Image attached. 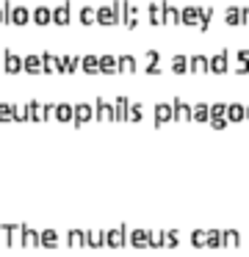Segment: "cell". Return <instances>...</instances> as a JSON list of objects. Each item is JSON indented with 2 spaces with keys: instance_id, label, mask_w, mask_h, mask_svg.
Listing matches in <instances>:
<instances>
[{
  "instance_id": "21",
  "label": "cell",
  "mask_w": 249,
  "mask_h": 257,
  "mask_svg": "<svg viewBox=\"0 0 249 257\" xmlns=\"http://www.w3.org/2000/svg\"><path fill=\"white\" fill-rule=\"evenodd\" d=\"M83 246H89V249H100V246H105V232H100V229H86V241H83Z\"/></svg>"
},
{
  "instance_id": "15",
  "label": "cell",
  "mask_w": 249,
  "mask_h": 257,
  "mask_svg": "<svg viewBox=\"0 0 249 257\" xmlns=\"http://www.w3.org/2000/svg\"><path fill=\"white\" fill-rule=\"evenodd\" d=\"M31 20H34L36 25H50V22H53V8H47V6H36L34 11H31Z\"/></svg>"
},
{
  "instance_id": "40",
  "label": "cell",
  "mask_w": 249,
  "mask_h": 257,
  "mask_svg": "<svg viewBox=\"0 0 249 257\" xmlns=\"http://www.w3.org/2000/svg\"><path fill=\"white\" fill-rule=\"evenodd\" d=\"M150 22L158 28V25H164V17H161V3H150Z\"/></svg>"
},
{
  "instance_id": "41",
  "label": "cell",
  "mask_w": 249,
  "mask_h": 257,
  "mask_svg": "<svg viewBox=\"0 0 249 257\" xmlns=\"http://www.w3.org/2000/svg\"><path fill=\"white\" fill-rule=\"evenodd\" d=\"M210 119H227V105H224V103H213V105H210Z\"/></svg>"
},
{
  "instance_id": "2",
  "label": "cell",
  "mask_w": 249,
  "mask_h": 257,
  "mask_svg": "<svg viewBox=\"0 0 249 257\" xmlns=\"http://www.w3.org/2000/svg\"><path fill=\"white\" fill-rule=\"evenodd\" d=\"M172 122H191V103H186L183 97L172 100Z\"/></svg>"
},
{
  "instance_id": "18",
  "label": "cell",
  "mask_w": 249,
  "mask_h": 257,
  "mask_svg": "<svg viewBox=\"0 0 249 257\" xmlns=\"http://www.w3.org/2000/svg\"><path fill=\"white\" fill-rule=\"evenodd\" d=\"M127 108H130V100L117 97L114 100V119H117V122H127Z\"/></svg>"
},
{
  "instance_id": "44",
  "label": "cell",
  "mask_w": 249,
  "mask_h": 257,
  "mask_svg": "<svg viewBox=\"0 0 249 257\" xmlns=\"http://www.w3.org/2000/svg\"><path fill=\"white\" fill-rule=\"evenodd\" d=\"M235 61L241 67H249V50H235Z\"/></svg>"
},
{
  "instance_id": "5",
  "label": "cell",
  "mask_w": 249,
  "mask_h": 257,
  "mask_svg": "<svg viewBox=\"0 0 249 257\" xmlns=\"http://www.w3.org/2000/svg\"><path fill=\"white\" fill-rule=\"evenodd\" d=\"M180 25L200 28V6H183V11H180Z\"/></svg>"
},
{
  "instance_id": "6",
  "label": "cell",
  "mask_w": 249,
  "mask_h": 257,
  "mask_svg": "<svg viewBox=\"0 0 249 257\" xmlns=\"http://www.w3.org/2000/svg\"><path fill=\"white\" fill-rule=\"evenodd\" d=\"M227 70H230V53L221 50V53H216V56L210 58V72H213V75H224Z\"/></svg>"
},
{
  "instance_id": "34",
  "label": "cell",
  "mask_w": 249,
  "mask_h": 257,
  "mask_svg": "<svg viewBox=\"0 0 249 257\" xmlns=\"http://www.w3.org/2000/svg\"><path fill=\"white\" fill-rule=\"evenodd\" d=\"M210 20H213V8H210V6H202L200 8V31L210 28Z\"/></svg>"
},
{
  "instance_id": "22",
  "label": "cell",
  "mask_w": 249,
  "mask_h": 257,
  "mask_svg": "<svg viewBox=\"0 0 249 257\" xmlns=\"http://www.w3.org/2000/svg\"><path fill=\"white\" fill-rule=\"evenodd\" d=\"M22 70L28 72V75H42V56H25L22 58Z\"/></svg>"
},
{
  "instance_id": "12",
  "label": "cell",
  "mask_w": 249,
  "mask_h": 257,
  "mask_svg": "<svg viewBox=\"0 0 249 257\" xmlns=\"http://www.w3.org/2000/svg\"><path fill=\"white\" fill-rule=\"evenodd\" d=\"M127 243L136 246V249H147V246H150V232H147V229H130Z\"/></svg>"
},
{
  "instance_id": "27",
  "label": "cell",
  "mask_w": 249,
  "mask_h": 257,
  "mask_svg": "<svg viewBox=\"0 0 249 257\" xmlns=\"http://www.w3.org/2000/svg\"><path fill=\"white\" fill-rule=\"evenodd\" d=\"M238 243H241V232H238V229H224V232H221V246H224V249H227V246H238Z\"/></svg>"
},
{
  "instance_id": "14",
  "label": "cell",
  "mask_w": 249,
  "mask_h": 257,
  "mask_svg": "<svg viewBox=\"0 0 249 257\" xmlns=\"http://www.w3.org/2000/svg\"><path fill=\"white\" fill-rule=\"evenodd\" d=\"M97 22L105 25V28L119 25V20H117V14H114V8H111V6H100V8H97Z\"/></svg>"
},
{
  "instance_id": "39",
  "label": "cell",
  "mask_w": 249,
  "mask_h": 257,
  "mask_svg": "<svg viewBox=\"0 0 249 257\" xmlns=\"http://www.w3.org/2000/svg\"><path fill=\"white\" fill-rule=\"evenodd\" d=\"M208 249H221V232L219 229H208Z\"/></svg>"
},
{
  "instance_id": "17",
  "label": "cell",
  "mask_w": 249,
  "mask_h": 257,
  "mask_svg": "<svg viewBox=\"0 0 249 257\" xmlns=\"http://www.w3.org/2000/svg\"><path fill=\"white\" fill-rule=\"evenodd\" d=\"M20 243L22 246H31V249H34V246H39V232H36L34 227H28V224H22V229H20Z\"/></svg>"
},
{
  "instance_id": "1",
  "label": "cell",
  "mask_w": 249,
  "mask_h": 257,
  "mask_svg": "<svg viewBox=\"0 0 249 257\" xmlns=\"http://www.w3.org/2000/svg\"><path fill=\"white\" fill-rule=\"evenodd\" d=\"M124 243H127V224H119L117 229H108V232H105V246L122 249Z\"/></svg>"
},
{
  "instance_id": "31",
  "label": "cell",
  "mask_w": 249,
  "mask_h": 257,
  "mask_svg": "<svg viewBox=\"0 0 249 257\" xmlns=\"http://www.w3.org/2000/svg\"><path fill=\"white\" fill-rule=\"evenodd\" d=\"M172 72L174 75H186L188 72V56H174L172 58Z\"/></svg>"
},
{
  "instance_id": "42",
  "label": "cell",
  "mask_w": 249,
  "mask_h": 257,
  "mask_svg": "<svg viewBox=\"0 0 249 257\" xmlns=\"http://www.w3.org/2000/svg\"><path fill=\"white\" fill-rule=\"evenodd\" d=\"M164 229H158V232H150V246L152 249H164Z\"/></svg>"
},
{
  "instance_id": "25",
  "label": "cell",
  "mask_w": 249,
  "mask_h": 257,
  "mask_svg": "<svg viewBox=\"0 0 249 257\" xmlns=\"http://www.w3.org/2000/svg\"><path fill=\"white\" fill-rule=\"evenodd\" d=\"M81 70L86 72V75H97V72H100V56H83Z\"/></svg>"
},
{
  "instance_id": "4",
  "label": "cell",
  "mask_w": 249,
  "mask_h": 257,
  "mask_svg": "<svg viewBox=\"0 0 249 257\" xmlns=\"http://www.w3.org/2000/svg\"><path fill=\"white\" fill-rule=\"evenodd\" d=\"M94 119L97 122H117V119H114V105L105 103L103 97L94 100Z\"/></svg>"
},
{
  "instance_id": "20",
  "label": "cell",
  "mask_w": 249,
  "mask_h": 257,
  "mask_svg": "<svg viewBox=\"0 0 249 257\" xmlns=\"http://www.w3.org/2000/svg\"><path fill=\"white\" fill-rule=\"evenodd\" d=\"M42 70L47 72H61V58L53 56V53H42Z\"/></svg>"
},
{
  "instance_id": "49",
  "label": "cell",
  "mask_w": 249,
  "mask_h": 257,
  "mask_svg": "<svg viewBox=\"0 0 249 257\" xmlns=\"http://www.w3.org/2000/svg\"><path fill=\"white\" fill-rule=\"evenodd\" d=\"M247 122H249V105H247Z\"/></svg>"
},
{
  "instance_id": "16",
  "label": "cell",
  "mask_w": 249,
  "mask_h": 257,
  "mask_svg": "<svg viewBox=\"0 0 249 257\" xmlns=\"http://www.w3.org/2000/svg\"><path fill=\"white\" fill-rule=\"evenodd\" d=\"M166 122H172V103H158L155 105V125H166Z\"/></svg>"
},
{
  "instance_id": "19",
  "label": "cell",
  "mask_w": 249,
  "mask_h": 257,
  "mask_svg": "<svg viewBox=\"0 0 249 257\" xmlns=\"http://www.w3.org/2000/svg\"><path fill=\"white\" fill-rule=\"evenodd\" d=\"M100 72H103V75H117L119 58L117 56H100Z\"/></svg>"
},
{
  "instance_id": "45",
  "label": "cell",
  "mask_w": 249,
  "mask_h": 257,
  "mask_svg": "<svg viewBox=\"0 0 249 257\" xmlns=\"http://www.w3.org/2000/svg\"><path fill=\"white\" fill-rule=\"evenodd\" d=\"M208 125L213 127V130H224V127L230 125V122H227V119H210V122H208Z\"/></svg>"
},
{
  "instance_id": "36",
  "label": "cell",
  "mask_w": 249,
  "mask_h": 257,
  "mask_svg": "<svg viewBox=\"0 0 249 257\" xmlns=\"http://www.w3.org/2000/svg\"><path fill=\"white\" fill-rule=\"evenodd\" d=\"M138 64L133 56H119V72H136Z\"/></svg>"
},
{
  "instance_id": "26",
  "label": "cell",
  "mask_w": 249,
  "mask_h": 257,
  "mask_svg": "<svg viewBox=\"0 0 249 257\" xmlns=\"http://www.w3.org/2000/svg\"><path fill=\"white\" fill-rule=\"evenodd\" d=\"M127 31H136L138 28V8L136 6H127L124 8V22H122Z\"/></svg>"
},
{
  "instance_id": "9",
  "label": "cell",
  "mask_w": 249,
  "mask_h": 257,
  "mask_svg": "<svg viewBox=\"0 0 249 257\" xmlns=\"http://www.w3.org/2000/svg\"><path fill=\"white\" fill-rule=\"evenodd\" d=\"M3 67H6L8 75H17V72H22V56H17L14 50H6V53H3Z\"/></svg>"
},
{
  "instance_id": "48",
  "label": "cell",
  "mask_w": 249,
  "mask_h": 257,
  "mask_svg": "<svg viewBox=\"0 0 249 257\" xmlns=\"http://www.w3.org/2000/svg\"><path fill=\"white\" fill-rule=\"evenodd\" d=\"M0 22H6V17H3V6H0Z\"/></svg>"
},
{
  "instance_id": "35",
  "label": "cell",
  "mask_w": 249,
  "mask_h": 257,
  "mask_svg": "<svg viewBox=\"0 0 249 257\" xmlns=\"http://www.w3.org/2000/svg\"><path fill=\"white\" fill-rule=\"evenodd\" d=\"M83 241H86V232H83V229H69V232H67V243H69V246H83Z\"/></svg>"
},
{
  "instance_id": "11",
  "label": "cell",
  "mask_w": 249,
  "mask_h": 257,
  "mask_svg": "<svg viewBox=\"0 0 249 257\" xmlns=\"http://www.w3.org/2000/svg\"><path fill=\"white\" fill-rule=\"evenodd\" d=\"M8 25H28L31 22V11L25 6H11V14H8Z\"/></svg>"
},
{
  "instance_id": "33",
  "label": "cell",
  "mask_w": 249,
  "mask_h": 257,
  "mask_svg": "<svg viewBox=\"0 0 249 257\" xmlns=\"http://www.w3.org/2000/svg\"><path fill=\"white\" fill-rule=\"evenodd\" d=\"M144 119V108H141V103H130V108H127V122H141Z\"/></svg>"
},
{
  "instance_id": "7",
  "label": "cell",
  "mask_w": 249,
  "mask_h": 257,
  "mask_svg": "<svg viewBox=\"0 0 249 257\" xmlns=\"http://www.w3.org/2000/svg\"><path fill=\"white\" fill-rule=\"evenodd\" d=\"M188 72H194V75H205V72H210V58L208 56H191L188 58Z\"/></svg>"
},
{
  "instance_id": "23",
  "label": "cell",
  "mask_w": 249,
  "mask_h": 257,
  "mask_svg": "<svg viewBox=\"0 0 249 257\" xmlns=\"http://www.w3.org/2000/svg\"><path fill=\"white\" fill-rule=\"evenodd\" d=\"M247 119V108H244L241 103H230L227 105V122L233 125V122H244Z\"/></svg>"
},
{
  "instance_id": "8",
  "label": "cell",
  "mask_w": 249,
  "mask_h": 257,
  "mask_svg": "<svg viewBox=\"0 0 249 257\" xmlns=\"http://www.w3.org/2000/svg\"><path fill=\"white\" fill-rule=\"evenodd\" d=\"M191 122H197V125L210 122V105L208 103H191Z\"/></svg>"
},
{
  "instance_id": "3",
  "label": "cell",
  "mask_w": 249,
  "mask_h": 257,
  "mask_svg": "<svg viewBox=\"0 0 249 257\" xmlns=\"http://www.w3.org/2000/svg\"><path fill=\"white\" fill-rule=\"evenodd\" d=\"M91 119H94V108H91L89 103L72 105V122H75V125H86V122H91Z\"/></svg>"
},
{
  "instance_id": "13",
  "label": "cell",
  "mask_w": 249,
  "mask_h": 257,
  "mask_svg": "<svg viewBox=\"0 0 249 257\" xmlns=\"http://www.w3.org/2000/svg\"><path fill=\"white\" fill-rule=\"evenodd\" d=\"M161 17H164V22H169V25H180V11L169 0H161Z\"/></svg>"
},
{
  "instance_id": "47",
  "label": "cell",
  "mask_w": 249,
  "mask_h": 257,
  "mask_svg": "<svg viewBox=\"0 0 249 257\" xmlns=\"http://www.w3.org/2000/svg\"><path fill=\"white\" fill-rule=\"evenodd\" d=\"M238 11H241V25H249V6L238 8Z\"/></svg>"
},
{
  "instance_id": "30",
  "label": "cell",
  "mask_w": 249,
  "mask_h": 257,
  "mask_svg": "<svg viewBox=\"0 0 249 257\" xmlns=\"http://www.w3.org/2000/svg\"><path fill=\"white\" fill-rule=\"evenodd\" d=\"M78 17H81L83 25H94V22H97V8L94 6H83Z\"/></svg>"
},
{
  "instance_id": "10",
  "label": "cell",
  "mask_w": 249,
  "mask_h": 257,
  "mask_svg": "<svg viewBox=\"0 0 249 257\" xmlns=\"http://www.w3.org/2000/svg\"><path fill=\"white\" fill-rule=\"evenodd\" d=\"M69 11H72V3H69V0H64L61 6L53 8V22H55V25H69V20H72V14H69Z\"/></svg>"
},
{
  "instance_id": "24",
  "label": "cell",
  "mask_w": 249,
  "mask_h": 257,
  "mask_svg": "<svg viewBox=\"0 0 249 257\" xmlns=\"http://www.w3.org/2000/svg\"><path fill=\"white\" fill-rule=\"evenodd\" d=\"M39 246L55 249V246H58V232H55V229H42L39 232Z\"/></svg>"
},
{
  "instance_id": "32",
  "label": "cell",
  "mask_w": 249,
  "mask_h": 257,
  "mask_svg": "<svg viewBox=\"0 0 249 257\" xmlns=\"http://www.w3.org/2000/svg\"><path fill=\"white\" fill-rule=\"evenodd\" d=\"M208 243V229H194L191 232V246L194 249H205Z\"/></svg>"
},
{
  "instance_id": "38",
  "label": "cell",
  "mask_w": 249,
  "mask_h": 257,
  "mask_svg": "<svg viewBox=\"0 0 249 257\" xmlns=\"http://www.w3.org/2000/svg\"><path fill=\"white\" fill-rule=\"evenodd\" d=\"M17 103H0V122H11Z\"/></svg>"
},
{
  "instance_id": "28",
  "label": "cell",
  "mask_w": 249,
  "mask_h": 257,
  "mask_svg": "<svg viewBox=\"0 0 249 257\" xmlns=\"http://www.w3.org/2000/svg\"><path fill=\"white\" fill-rule=\"evenodd\" d=\"M53 116L58 119V122H72V103H58Z\"/></svg>"
},
{
  "instance_id": "29",
  "label": "cell",
  "mask_w": 249,
  "mask_h": 257,
  "mask_svg": "<svg viewBox=\"0 0 249 257\" xmlns=\"http://www.w3.org/2000/svg\"><path fill=\"white\" fill-rule=\"evenodd\" d=\"M78 67H81V58L78 56H61V72L72 75V72H78Z\"/></svg>"
},
{
  "instance_id": "37",
  "label": "cell",
  "mask_w": 249,
  "mask_h": 257,
  "mask_svg": "<svg viewBox=\"0 0 249 257\" xmlns=\"http://www.w3.org/2000/svg\"><path fill=\"white\" fill-rule=\"evenodd\" d=\"M224 22H227V25H241V11H238V6H230L227 11H224Z\"/></svg>"
},
{
  "instance_id": "43",
  "label": "cell",
  "mask_w": 249,
  "mask_h": 257,
  "mask_svg": "<svg viewBox=\"0 0 249 257\" xmlns=\"http://www.w3.org/2000/svg\"><path fill=\"white\" fill-rule=\"evenodd\" d=\"M177 243H180V235L174 232V229H169V232L164 235V246L166 249H172V246H177Z\"/></svg>"
},
{
  "instance_id": "46",
  "label": "cell",
  "mask_w": 249,
  "mask_h": 257,
  "mask_svg": "<svg viewBox=\"0 0 249 257\" xmlns=\"http://www.w3.org/2000/svg\"><path fill=\"white\" fill-rule=\"evenodd\" d=\"M147 61H150V64H161V53H158V50H147Z\"/></svg>"
}]
</instances>
